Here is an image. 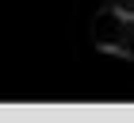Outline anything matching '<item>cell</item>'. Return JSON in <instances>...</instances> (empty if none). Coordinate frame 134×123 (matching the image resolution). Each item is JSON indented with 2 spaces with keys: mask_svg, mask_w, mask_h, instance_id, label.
Listing matches in <instances>:
<instances>
[{
  "mask_svg": "<svg viewBox=\"0 0 134 123\" xmlns=\"http://www.w3.org/2000/svg\"><path fill=\"white\" fill-rule=\"evenodd\" d=\"M92 42L103 54L134 58V8H123V4L100 8L92 19Z\"/></svg>",
  "mask_w": 134,
  "mask_h": 123,
  "instance_id": "obj_1",
  "label": "cell"
}]
</instances>
